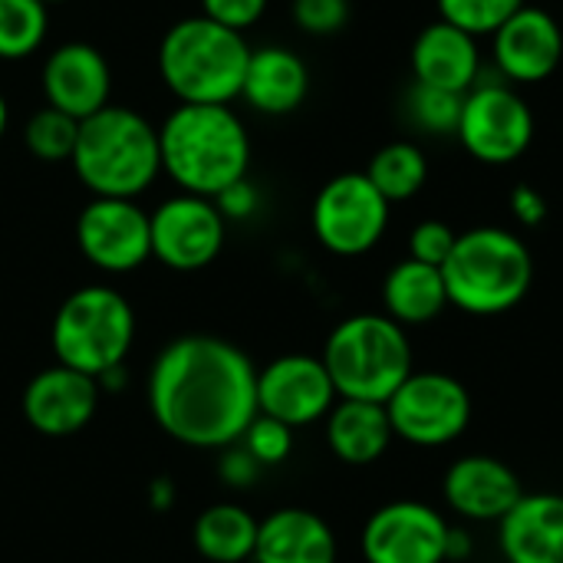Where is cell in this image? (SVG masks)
Segmentation results:
<instances>
[{
  "label": "cell",
  "instance_id": "9a60e30c",
  "mask_svg": "<svg viewBox=\"0 0 563 563\" xmlns=\"http://www.w3.org/2000/svg\"><path fill=\"white\" fill-rule=\"evenodd\" d=\"M563 59V26L544 7L525 3L492 33L495 76L511 86H538L558 73Z\"/></svg>",
  "mask_w": 563,
  "mask_h": 563
},
{
  "label": "cell",
  "instance_id": "83f0119b",
  "mask_svg": "<svg viewBox=\"0 0 563 563\" xmlns=\"http://www.w3.org/2000/svg\"><path fill=\"white\" fill-rule=\"evenodd\" d=\"M49 33V7L43 0H0V59L33 56Z\"/></svg>",
  "mask_w": 563,
  "mask_h": 563
},
{
  "label": "cell",
  "instance_id": "52a82bcc",
  "mask_svg": "<svg viewBox=\"0 0 563 563\" xmlns=\"http://www.w3.org/2000/svg\"><path fill=\"white\" fill-rule=\"evenodd\" d=\"M135 343L132 303L106 287L89 284L73 290L53 317V353L56 363L99 379L112 366H125Z\"/></svg>",
  "mask_w": 563,
  "mask_h": 563
},
{
  "label": "cell",
  "instance_id": "e575fe53",
  "mask_svg": "<svg viewBox=\"0 0 563 563\" xmlns=\"http://www.w3.org/2000/svg\"><path fill=\"white\" fill-rule=\"evenodd\" d=\"M211 201L218 205L224 221H247L261 211V188L251 178H241V181L228 185L224 191H218Z\"/></svg>",
  "mask_w": 563,
  "mask_h": 563
},
{
  "label": "cell",
  "instance_id": "8992f818",
  "mask_svg": "<svg viewBox=\"0 0 563 563\" xmlns=\"http://www.w3.org/2000/svg\"><path fill=\"white\" fill-rule=\"evenodd\" d=\"M323 366L340 399L383 402L412 376V343L406 327L386 313L340 320L323 346Z\"/></svg>",
  "mask_w": 563,
  "mask_h": 563
},
{
  "label": "cell",
  "instance_id": "f546056e",
  "mask_svg": "<svg viewBox=\"0 0 563 563\" xmlns=\"http://www.w3.org/2000/svg\"><path fill=\"white\" fill-rule=\"evenodd\" d=\"M528 0H435L439 20L472 33L475 40L492 36L508 16H515Z\"/></svg>",
  "mask_w": 563,
  "mask_h": 563
},
{
  "label": "cell",
  "instance_id": "e0dca14e",
  "mask_svg": "<svg viewBox=\"0 0 563 563\" xmlns=\"http://www.w3.org/2000/svg\"><path fill=\"white\" fill-rule=\"evenodd\" d=\"M99 383L63 363L36 373L23 389V416L33 432L46 439H66L89 426L99 406Z\"/></svg>",
  "mask_w": 563,
  "mask_h": 563
},
{
  "label": "cell",
  "instance_id": "9c48e42d",
  "mask_svg": "<svg viewBox=\"0 0 563 563\" xmlns=\"http://www.w3.org/2000/svg\"><path fill=\"white\" fill-rule=\"evenodd\" d=\"M389 214L393 205L373 188L366 172H343L317 191L310 228L323 251L336 257H363L383 241Z\"/></svg>",
  "mask_w": 563,
  "mask_h": 563
},
{
  "label": "cell",
  "instance_id": "d6986e66",
  "mask_svg": "<svg viewBox=\"0 0 563 563\" xmlns=\"http://www.w3.org/2000/svg\"><path fill=\"white\" fill-rule=\"evenodd\" d=\"M409 69L416 82L459 96H465L485 76L478 40L445 20H432L416 33L409 46Z\"/></svg>",
  "mask_w": 563,
  "mask_h": 563
},
{
  "label": "cell",
  "instance_id": "4dcf8cb0",
  "mask_svg": "<svg viewBox=\"0 0 563 563\" xmlns=\"http://www.w3.org/2000/svg\"><path fill=\"white\" fill-rule=\"evenodd\" d=\"M241 445L254 455V462L261 468H274V465H284L290 459V452H294V429L257 412L254 422L244 429Z\"/></svg>",
  "mask_w": 563,
  "mask_h": 563
},
{
  "label": "cell",
  "instance_id": "4fadbf2b",
  "mask_svg": "<svg viewBox=\"0 0 563 563\" xmlns=\"http://www.w3.org/2000/svg\"><path fill=\"white\" fill-rule=\"evenodd\" d=\"M336 399V386L320 356L287 353L257 373V412L290 429L327 419Z\"/></svg>",
  "mask_w": 563,
  "mask_h": 563
},
{
  "label": "cell",
  "instance_id": "8d00e7d4",
  "mask_svg": "<svg viewBox=\"0 0 563 563\" xmlns=\"http://www.w3.org/2000/svg\"><path fill=\"white\" fill-rule=\"evenodd\" d=\"M508 208H511V218L521 228H538V224L548 221V198L534 185H515L511 195H508Z\"/></svg>",
  "mask_w": 563,
  "mask_h": 563
},
{
  "label": "cell",
  "instance_id": "3957f363",
  "mask_svg": "<svg viewBox=\"0 0 563 563\" xmlns=\"http://www.w3.org/2000/svg\"><path fill=\"white\" fill-rule=\"evenodd\" d=\"M92 198H139L162 175L158 129L129 106H106L79 122L69 158Z\"/></svg>",
  "mask_w": 563,
  "mask_h": 563
},
{
  "label": "cell",
  "instance_id": "ba28073f",
  "mask_svg": "<svg viewBox=\"0 0 563 563\" xmlns=\"http://www.w3.org/2000/svg\"><path fill=\"white\" fill-rule=\"evenodd\" d=\"M459 145L488 168L515 165L534 142V109L518 86L492 76L462 96Z\"/></svg>",
  "mask_w": 563,
  "mask_h": 563
},
{
  "label": "cell",
  "instance_id": "30bf717a",
  "mask_svg": "<svg viewBox=\"0 0 563 563\" xmlns=\"http://www.w3.org/2000/svg\"><path fill=\"white\" fill-rule=\"evenodd\" d=\"M393 435L416 449H442L465 435L472 396L449 373H416L386 399Z\"/></svg>",
  "mask_w": 563,
  "mask_h": 563
},
{
  "label": "cell",
  "instance_id": "7c38bea8",
  "mask_svg": "<svg viewBox=\"0 0 563 563\" xmlns=\"http://www.w3.org/2000/svg\"><path fill=\"white\" fill-rule=\"evenodd\" d=\"M76 244L96 271L129 274L152 257V224L132 198H92L76 218Z\"/></svg>",
  "mask_w": 563,
  "mask_h": 563
},
{
  "label": "cell",
  "instance_id": "f35d334b",
  "mask_svg": "<svg viewBox=\"0 0 563 563\" xmlns=\"http://www.w3.org/2000/svg\"><path fill=\"white\" fill-rule=\"evenodd\" d=\"M148 505H152V511H168L172 505H175V485H172V478H155L152 485H148Z\"/></svg>",
  "mask_w": 563,
  "mask_h": 563
},
{
  "label": "cell",
  "instance_id": "d6a6232c",
  "mask_svg": "<svg viewBox=\"0 0 563 563\" xmlns=\"http://www.w3.org/2000/svg\"><path fill=\"white\" fill-rule=\"evenodd\" d=\"M455 241H459V231L449 221L426 218L409 231V257L422 261V264H432V267H442L449 261Z\"/></svg>",
  "mask_w": 563,
  "mask_h": 563
},
{
  "label": "cell",
  "instance_id": "44dd1931",
  "mask_svg": "<svg viewBox=\"0 0 563 563\" xmlns=\"http://www.w3.org/2000/svg\"><path fill=\"white\" fill-rule=\"evenodd\" d=\"M498 544L508 563H563V495H525L498 521Z\"/></svg>",
  "mask_w": 563,
  "mask_h": 563
},
{
  "label": "cell",
  "instance_id": "277c9868",
  "mask_svg": "<svg viewBox=\"0 0 563 563\" xmlns=\"http://www.w3.org/2000/svg\"><path fill=\"white\" fill-rule=\"evenodd\" d=\"M449 307L468 317H501L515 310L534 284V257L521 234L498 224L459 234L442 264Z\"/></svg>",
  "mask_w": 563,
  "mask_h": 563
},
{
  "label": "cell",
  "instance_id": "d4e9b609",
  "mask_svg": "<svg viewBox=\"0 0 563 563\" xmlns=\"http://www.w3.org/2000/svg\"><path fill=\"white\" fill-rule=\"evenodd\" d=\"M257 518L231 501L211 505L195 521V548L205 561L211 563H244L254 558L257 544Z\"/></svg>",
  "mask_w": 563,
  "mask_h": 563
},
{
  "label": "cell",
  "instance_id": "7a4b0ae2",
  "mask_svg": "<svg viewBox=\"0 0 563 563\" xmlns=\"http://www.w3.org/2000/svg\"><path fill=\"white\" fill-rule=\"evenodd\" d=\"M158 152L162 175L201 198L247 178L251 168V135L231 106L178 102L158 125Z\"/></svg>",
  "mask_w": 563,
  "mask_h": 563
},
{
  "label": "cell",
  "instance_id": "ffe728a7",
  "mask_svg": "<svg viewBox=\"0 0 563 563\" xmlns=\"http://www.w3.org/2000/svg\"><path fill=\"white\" fill-rule=\"evenodd\" d=\"M310 96V66L280 43L251 49L241 99L261 115H290Z\"/></svg>",
  "mask_w": 563,
  "mask_h": 563
},
{
  "label": "cell",
  "instance_id": "74e56055",
  "mask_svg": "<svg viewBox=\"0 0 563 563\" xmlns=\"http://www.w3.org/2000/svg\"><path fill=\"white\" fill-rule=\"evenodd\" d=\"M472 558V534L462 528H449V544H445V563L468 561Z\"/></svg>",
  "mask_w": 563,
  "mask_h": 563
},
{
  "label": "cell",
  "instance_id": "cb8c5ba5",
  "mask_svg": "<svg viewBox=\"0 0 563 563\" xmlns=\"http://www.w3.org/2000/svg\"><path fill=\"white\" fill-rule=\"evenodd\" d=\"M383 307H386V317L396 320L399 327L432 323L449 307L442 267H432L412 257L393 264L383 280Z\"/></svg>",
  "mask_w": 563,
  "mask_h": 563
},
{
  "label": "cell",
  "instance_id": "d590c367",
  "mask_svg": "<svg viewBox=\"0 0 563 563\" xmlns=\"http://www.w3.org/2000/svg\"><path fill=\"white\" fill-rule=\"evenodd\" d=\"M261 472H264V468L254 462V455H251L241 442L228 445L224 455H221V465H218L221 482L231 485V488H251V485L261 478Z\"/></svg>",
  "mask_w": 563,
  "mask_h": 563
},
{
  "label": "cell",
  "instance_id": "8fae6325",
  "mask_svg": "<svg viewBox=\"0 0 563 563\" xmlns=\"http://www.w3.org/2000/svg\"><path fill=\"white\" fill-rule=\"evenodd\" d=\"M152 257L172 271L191 274L218 261L228 221L218 205L201 195H172L152 214Z\"/></svg>",
  "mask_w": 563,
  "mask_h": 563
},
{
  "label": "cell",
  "instance_id": "7402d4cb",
  "mask_svg": "<svg viewBox=\"0 0 563 563\" xmlns=\"http://www.w3.org/2000/svg\"><path fill=\"white\" fill-rule=\"evenodd\" d=\"M254 563H336L333 528L307 508H277L257 525Z\"/></svg>",
  "mask_w": 563,
  "mask_h": 563
},
{
  "label": "cell",
  "instance_id": "1f68e13d",
  "mask_svg": "<svg viewBox=\"0 0 563 563\" xmlns=\"http://www.w3.org/2000/svg\"><path fill=\"white\" fill-rule=\"evenodd\" d=\"M350 0H294L290 16L307 36H333L350 23Z\"/></svg>",
  "mask_w": 563,
  "mask_h": 563
},
{
  "label": "cell",
  "instance_id": "5b68a950",
  "mask_svg": "<svg viewBox=\"0 0 563 563\" xmlns=\"http://www.w3.org/2000/svg\"><path fill=\"white\" fill-rule=\"evenodd\" d=\"M251 46L205 13L172 23L158 43V76L178 102L231 106L241 99Z\"/></svg>",
  "mask_w": 563,
  "mask_h": 563
},
{
  "label": "cell",
  "instance_id": "f1b7e54d",
  "mask_svg": "<svg viewBox=\"0 0 563 563\" xmlns=\"http://www.w3.org/2000/svg\"><path fill=\"white\" fill-rule=\"evenodd\" d=\"M76 139H79V119H73L53 106L36 109L23 129V142H26L30 155L40 162H53V165L73 158Z\"/></svg>",
  "mask_w": 563,
  "mask_h": 563
},
{
  "label": "cell",
  "instance_id": "5bb4252c",
  "mask_svg": "<svg viewBox=\"0 0 563 563\" xmlns=\"http://www.w3.org/2000/svg\"><path fill=\"white\" fill-rule=\"evenodd\" d=\"M449 521L426 501H389L363 528L366 563H445Z\"/></svg>",
  "mask_w": 563,
  "mask_h": 563
},
{
  "label": "cell",
  "instance_id": "4316f807",
  "mask_svg": "<svg viewBox=\"0 0 563 563\" xmlns=\"http://www.w3.org/2000/svg\"><path fill=\"white\" fill-rule=\"evenodd\" d=\"M402 122L426 139H455L462 119V96L449 89H435L426 82H409L399 102Z\"/></svg>",
  "mask_w": 563,
  "mask_h": 563
},
{
  "label": "cell",
  "instance_id": "484cf974",
  "mask_svg": "<svg viewBox=\"0 0 563 563\" xmlns=\"http://www.w3.org/2000/svg\"><path fill=\"white\" fill-rule=\"evenodd\" d=\"M366 178L373 181V188L389 205L412 201L426 188V181H429V155L412 139L386 142L383 148L373 152V158L366 165Z\"/></svg>",
  "mask_w": 563,
  "mask_h": 563
},
{
  "label": "cell",
  "instance_id": "ac0fdd59",
  "mask_svg": "<svg viewBox=\"0 0 563 563\" xmlns=\"http://www.w3.org/2000/svg\"><path fill=\"white\" fill-rule=\"evenodd\" d=\"M442 495L465 521H501L525 498V488L508 462L495 455H465L449 465Z\"/></svg>",
  "mask_w": 563,
  "mask_h": 563
},
{
  "label": "cell",
  "instance_id": "836d02e7",
  "mask_svg": "<svg viewBox=\"0 0 563 563\" xmlns=\"http://www.w3.org/2000/svg\"><path fill=\"white\" fill-rule=\"evenodd\" d=\"M271 0H201V13L228 30H251L267 13Z\"/></svg>",
  "mask_w": 563,
  "mask_h": 563
},
{
  "label": "cell",
  "instance_id": "2e32d148",
  "mask_svg": "<svg viewBox=\"0 0 563 563\" xmlns=\"http://www.w3.org/2000/svg\"><path fill=\"white\" fill-rule=\"evenodd\" d=\"M40 89H43L46 106L82 122L109 106L112 66L99 46L69 40V43L53 46L49 56L43 59Z\"/></svg>",
  "mask_w": 563,
  "mask_h": 563
},
{
  "label": "cell",
  "instance_id": "60d3db41",
  "mask_svg": "<svg viewBox=\"0 0 563 563\" xmlns=\"http://www.w3.org/2000/svg\"><path fill=\"white\" fill-rule=\"evenodd\" d=\"M46 7H53V3H66V0H43Z\"/></svg>",
  "mask_w": 563,
  "mask_h": 563
},
{
  "label": "cell",
  "instance_id": "603a6c76",
  "mask_svg": "<svg viewBox=\"0 0 563 563\" xmlns=\"http://www.w3.org/2000/svg\"><path fill=\"white\" fill-rule=\"evenodd\" d=\"M393 426L383 402L336 399L327 416V445L343 465H373L393 445Z\"/></svg>",
  "mask_w": 563,
  "mask_h": 563
},
{
  "label": "cell",
  "instance_id": "6da1fadb",
  "mask_svg": "<svg viewBox=\"0 0 563 563\" xmlns=\"http://www.w3.org/2000/svg\"><path fill=\"white\" fill-rule=\"evenodd\" d=\"M148 409L168 439L191 449H228L257 416V369L221 336H178L152 363Z\"/></svg>",
  "mask_w": 563,
  "mask_h": 563
},
{
  "label": "cell",
  "instance_id": "ab89813d",
  "mask_svg": "<svg viewBox=\"0 0 563 563\" xmlns=\"http://www.w3.org/2000/svg\"><path fill=\"white\" fill-rule=\"evenodd\" d=\"M7 122H10V109H7V96L0 92V139L7 132Z\"/></svg>",
  "mask_w": 563,
  "mask_h": 563
}]
</instances>
